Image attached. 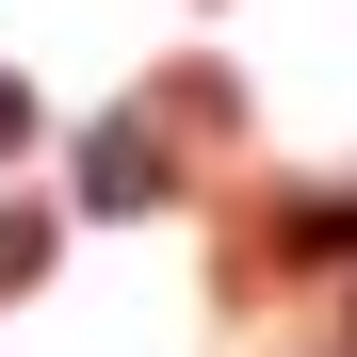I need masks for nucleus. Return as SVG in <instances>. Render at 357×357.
Instances as JSON below:
<instances>
[{"label": "nucleus", "instance_id": "obj_1", "mask_svg": "<svg viewBox=\"0 0 357 357\" xmlns=\"http://www.w3.org/2000/svg\"><path fill=\"white\" fill-rule=\"evenodd\" d=\"M0 130H33V98H0Z\"/></svg>", "mask_w": 357, "mask_h": 357}]
</instances>
